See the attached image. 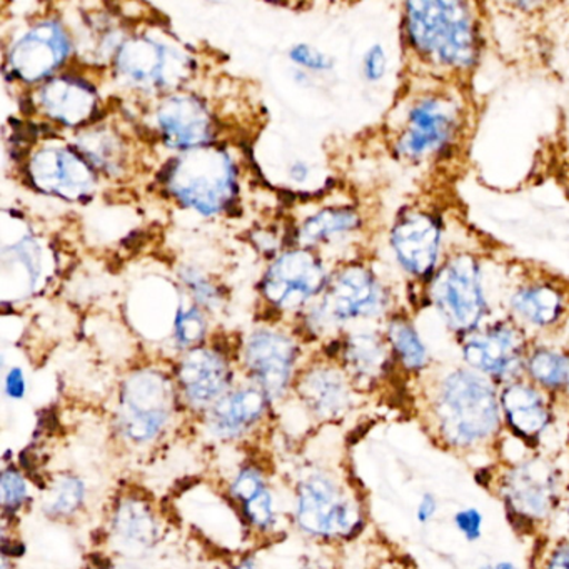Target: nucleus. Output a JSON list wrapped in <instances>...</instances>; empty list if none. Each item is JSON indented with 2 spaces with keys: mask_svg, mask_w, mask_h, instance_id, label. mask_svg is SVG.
Wrapping results in <instances>:
<instances>
[{
  "mask_svg": "<svg viewBox=\"0 0 569 569\" xmlns=\"http://www.w3.org/2000/svg\"><path fill=\"white\" fill-rule=\"evenodd\" d=\"M426 419L436 441L459 452L489 445L505 426L498 388L472 369H455L436 382Z\"/></svg>",
  "mask_w": 569,
  "mask_h": 569,
  "instance_id": "1",
  "label": "nucleus"
},
{
  "mask_svg": "<svg viewBox=\"0 0 569 569\" xmlns=\"http://www.w3.org/2000/svg\"><path fill=\"white\" fill-rule=\"evenodd\" d=\"M408 36L419 54L442 68L466 69L478 58V34L468 6L421 0L406 6Z\"/></svg>",
  "mask_w": 569,
  "mask_h": 569,
  "instance_id": "2",
  "label": "nucleus"
},
{
  "mask_svg": "<svg viewBox=\"0 0 569 569\" xmlns=\"http://www.w3.org/2000/svg\"><path fill=\"white\" fill-rule=\"evenodd\" d=\"M169 184L179 201L211 216L221 211L236 192L234 166L218 149L201 148L176 159Z\"/></svg>",
  "mask_w": 569,
  "mask_h": 569,
  "instance_id": "3",
  "label": "nucleus"
},
{
  "mask_svg": "<svg viewBox=\"0 0 569 569\" xmlns=\"http://www.w3.org/2000/svg\"><path fill=\"white\" fill-rule=\"evenodd\" d=\"M498 491L509 512L526 525L548 521L565 495L555 466L541 458L509 465L498 478Z\"/></svg>",
  "mask_w": 569,
  "mask_h": 569,
  "instance_id": "4",
  "label": "nucleus"
},
{
  "mask_svg": "<svg viewBox=\"0 0 569 569\" xmlns=\"http://www.w3.org/2000/svg\"><path fill=\"white\" fill-rule=\"evenodd\" d=\"M432 301L446 325L469 336L475 332L486 312L481 272L471 256H458L436 274Z\"/></svg>",
  "mask_w": 569,
  "mask_h": 569,
  "instance_id": "5",
  "label": "nucleus"
},
{
  "mask_svg": "<svg viewBox=\"0 0 569 569\" xmlns=\"http://www.w3.org/2000/svg\"><path fill=\"white\" fill-rule=\"evenodd\" d=\"M171 382L156 371L132 375L122 388L119 426L134 442H148L159 435L171 415Z\"/></svg>",
  "mask_w": 569,
  "mask_h": 569,
  "instance_id": "6",
  "label": "nucleus"
},
{
  "mask_svg": "<svg viewBox=\"0 0 569 569\" xmlns=\"http://www.w3.org/2000/svg\"><path fill=\"white\" fill-rule=\"evenodd\" d=\"M462 356L469 369L502 386L519 379L528 359L525 338L511 325L471 332L462 345Z\"/></svg>",
  "mask_w": 569,
  "mask_h": 569,
  "instance_id": "7",
  "label": "nucleus"
},
{
  "mask_svg": "<svg viewBox=\"0 0 569 569\" xmlns=\"http://www.w3.org/2000/svg\"><path fill=\"white\" fill-rule=\"evenodd\" d=\"M298 499V521L309 535L348 536L359 525L355 502L326 476H312L302 482Z\"/></svg>",
  "mask_w": 569,
  "mask_h": 569,
  "instance_id": "8",
  "label": "nucleus"
},
{
  "mask_svg": "<svg viewBox=\"0 0 569 569\" xmlns=\"http://www.w3.org/2000/svg\"><path fill=\"white\" fill-rule=\"evenodd\" d=\"M458 119V108L448 98L428 96L419 99L409 111L398 151L412 161L441 151L455 138Z\"/></svg>",
  "mask_w": 569,
  "mask_h": 569,
  "instance_id": "9",
  "label": "nucleus"
},
{
  "mask_svg": "<svg viewBox=\"0 0 569 569\" xmlns=\"http://www.w3.org/2000/svg\"><path fill=\"white\" fill-rule=\"evenodd\" d=\"M326 284L321 261L308 251H291L276 259L266 272L264 295L279 309H298Z\"/></svg>",
  "mask_w": 569,
  "mask_h": 569,
  "instance_id": "10",
  "label": "nucleus"
},
{
  "mask_svg": "<svg viewBox=\"0 0 569 569\" xmlns=\"http://www.w3.org/2000/svg\"><path fill=\"white\" fill-rule=\"evenodd\" d=\"M386 292L378 279L361 266H351L336 276L322 299V315L336 321H351L379 315Z\"/></svg>",
  "mask_w": 569,
  "mask_h": 569,
  "instance_id": "11",
  "label": "nucleus"
},
{
  "mask_svg": "<svg viewBox=\"0 0 569 569\" xmlns=\"http://www.w3.org/2000/svg\"><path fill=\"white\" fill-rule=\"evenodd\" d=\"M71 41L54 21L32 28L12 46L9 62L12 72L26 82H38L51 74L68 59Z\"/></svg>",
  "mask_w": 569,
  "mask_h": 569,
  "instance_id": "12",
  "label": "nucleus"
},
{
  "mask_svg": "<svg viewBox=\"0 0 569 569\" xmlns=\"http://www.w3.org/2000/svg\"><path fill=\"white\" fill-rule=\"evenodd\" d=\"M32 182L42 191L81 201L94 189V171L88 161L69 149H42L29 166Z\"/></svg>",
  "mask_w": 569,
  "mask_h": 569,
  "instance_id": "13",
  "label": "nucleus"
},
{
  "mask_svg": "<svg viewBox=\"0 0 569 569\" xmlns=\"http://www.w3.org/2000/svg\"><path fill=\"white\" fill-rule=\"evenodd\" d=\"M186 68L176 52L152 39H132L119 49V72L139 88H171Z\"/></svg>",
  "mask_w": 569,
  "mask_h": 569,
  "instance_id": "14",
  "label": "nucleus"
},
{
  "mask_svg": "<svg viewBox=\"0 0 569 569\" xmlns=\"http://www.w3.org/2000/svg\"><path fill=\"white\" fill-rule=\"evenodd\" d=\"M296 348L291 339L279 332L258 331L249 338L246 365L259 389L269 398L284 395L291 381Z\"/></svg>",
  "mask_w": 569,
  "mask_h": 569,
  "instance_id": "15",
  "label": "nucleus"
},
{
  "mask_svg": "<svg viewBox=\"0 0 569 569\" xmlns=\"http://www.w3.org/2000/svg\"><path fill=\"white\" fill-rule=\"evenodd\" d=\"M391 246L402 268L411 274H431L441 246V228L432 216L409 212L396 222Z\"/></svg>",
  "mask_w": 569,
  "mask_h": 569,
  "instance_id": "16",
  "label": "nucleus"
},
{
  "mask_svg": "<svg viewBox=\"0 0 569 569\" xmlns=\"http://www.w3.org/2000/svg\"><path fill=\"white\" fill-rule=\"evenodd\" d=\"M502 422L516 438L535 441L548 431L552 422L546 392L531 381L508 382L499 391Z\"/></svg>",
  "mask_w": 569,
  "mask_h": 569,
  "instance_id": "17",
  "label": "nucleus"
},
{
  "mask_svg": "<svg viewBox=\"0 0 569 569\" xmlns=\"http://www.w3.org/2000/svg\"><path fill=\"white\" fill-rule=\"evenodd\" d=\"M159 128L171 148H204L212 138L208 109L192 96H176L159 108Z\"/></svg>",
  "mask_w": 569,
  "mask_h": 569,
  "instance_id": "18",
  "label": "nucleus"
},
{
  "mask_svg": "<svg viewBox=\"0 0 569 569\" xmlns=\"http://www.w3.org/2000/svg\"><path fill=\"white\" fill-rule=\"evenodd\" d=\"M179 382L192 406L218 402L229 385L224 359L208 349H194L179 366Z\"/></svg>",
  "mask_w": 569,
  "mask_h": 569,
  "instance_id": "19",
  "label": "nucleus"
},
{
  "mask_svg": "<svg viewBox=\"0 0 569 569\" xmlns=\"http://www.w3.org/2000/svg\"><path fill=\"white\" fill-rule=\"evenodd\" d=\"M39 101L52 119L68 126L84 124L98 109L94 89L74 78L52 79L39 92Z\"/></svg>",
  "mask_w": 569,
  "mask_h": 569,
  "instance_id": "20",
  "label": "nucleus"
},
{
  "mask_svg": "<svg viewBox=\"0 0 569 569\" xmlns=\"http://www.w3.org/2000/svg\"><path fill=\"white\" fill-rule=\"evenodd\" d=\"M266 395L261 389L244 388L222 396L209 412L208 425L219 438H236L261 419Z\"/></svg>",
  "mask_w": 569,
  "mask_h": 569,
  "instance_id": "21",
  "label": "nucleus"
},
{
  "mask_svg": "<svg viewBox=\"0 0 569 569\" xmlns=\"http://www.w3.org/2000/svg\"><path fill=\"white\" fill-rule=\"evenodd\" d=\"M299 391L306 406L319 418H338L351 405L348 382L336 369H312L302 378Z\"/></svg>",
  "mask_w": 569,
  "mask_h": 569,
  "instance_id": "22",
  "label": "nucleus"
},
{
  "mask_svg": "<svg viewBox=\"0 0 569 569\" xmlns=\"http://www.w3.org/2000/svg\"><path fill=\"white\" fill-rule=\"evenodd\" d=\"M511 306L522 321L536 328H549L565 315V298L546 282L522 286L512 295Z\"/></svg>",
  "mask_w": 569,
  "mask_h": 569,
  "instance_id": "23",
  "label": "nucleus"
},
{
  "mask_svg": "<svg viewBox=\"0 0 569 569\" xmlns=\"http://www.w3.org/2000/svg\"><path fill=\"white\" fill-rule=\"evenodd\" d=\"M114 529L122 545L131 551L151 548L158 538L154 518L142 502H122L116 512Z\"/></svg>",
  "mask_w": 569,
  "mask_h": 569,
  "instance_id": "24",
  "label": "nucleus"
},
{
  "mask_svg": "<svg viewBox=\"0 0 569 569\" xmlns=\"http://www.w3.org/2000/svg\"><path fill=\"white\" fill-rule=\"evenodd\" d=\"M232 492L242 502L246 516L258 528H269L274 521L271 495L266 488L264 479L254 469H244L239 472L232 485Z\"/></svg>",
  "mask_w": 569,
  "mask_h": 569,
  "instance_id": "25",
  "label": "nucleus"
},
{
  "mask_svg": "<svg viewBox=\"0 0 569 569\" xmlns=\"http://www.w3.org/2000/svg\"><path fill=\"white\" fill-rule=\"evenodd\" d=\"M525 371L532 385L545 392H561L569 388V358L562 352L536 349L529 352Z\"/></svg>",
  "mask_w": 569,
  "mask_h": 569,
  "instance_id": "26",
  "label": "nucleus"
},
{
  "mask_svg": "<svg viewBox=\"0 0 569 569\" xmlns=\"http://www.w3.org/2000/svg\"><path fill=\"white\" fill-rule=\"evenodd\" d=\"M346 365L359 379H376L388 365V349L375 335L352 336L345 348Z\"/></svg>",
  "mask_w": 569,
  "mask_h": 569,
  "instance_id": "27",
  "label": "nucleus"
},
{
  "mask_svg": "<svg viewBox=\"0 0 569 569\" xmlns=\"http://www.w3.org/2000/svg\"><path fill=\"white\" fill-rule=\"evenodd\" d=\"M388 338L396 358L406 371L421 372L426 369L429 362L428 349L411 322L395 319L389 325Z\"/></svg>",
  "mask_w": 569,
  "mask_h": 569,
  "instance_id": "28",
  "label": "nucleus"
},
{
  "mask_svg": "<svg viewBox=\"0 0 569 569\" xmlns=\"http://www.w3.org/2000/svg\"><path fill=\"white\" fill-rule=\"evenodd\" d=\"M361 224V219L351 209H326L312 216L302 224L299 238L305 244H316L335 236L355 231Z\"/></svg>",
  "mask_w": 569,
  "mask_h": 569,
  "instance_id": "29",
  "label": "nucleus"
},
{
  "mask_svg": "<svg viewBox=\"0 0 569 569\" xmlns=\"http://www.w3.org/2000/svg\"><path fill=\"white\" fill-rule=\"evenodd\" d=\"M84 499V485L76 476L66 475L56 481L46 499V511L51 516H69L78 511Z\"/></svg>",
  "mask_w": 569,
  "mask_h": 569,
  "instance_id": "30",
  "label": "nucleus"
},
{
  "mask_svg": "<svg viewBox=\"0 0 569 569\" xmlns=\"http://www.w3.org/2000/svg\"><path fill=\"white\" fill-rule=\"evenodd\" d=\"M94 136H84L82 138V152L91 159L92 164L104 171L121 166L122 151L116 138L108 136V132H92Z\"/></svg>",
  "mask_w": 569,
  "mask_h": 569,
  "instance_id": "31",
  "label": "nucleus"
},
{
  "mask_svg": "<svg viewBox=\"0 0 569 569\" xmlns=\"http://www.w3.org/2000/svg\"><path fill=\"white\" fill-rule=\"evenodd\" d=\"M206 335V319L196 308L184 309L176 319V339L184 348L198 345Z\"/></svg>",
  "mask_w": 569,
  "mask_h": 569,
  "instance_id": "32",
  "label": "nucleus"
},
{
  "mask_svg": "<svg viewBox=\"0 0 569 569\" xmlns=\"http://www.w3.org/2000/svg\"><path fill=\"white\" fill-rule=\"evenodd\" d=\"M452 522H455V528L458 529L459 535L466 541L476 542L481 539L485 516H482L478 508H472L471 506V508L459 509L455 518H452Z\"/></svg>",
  "mask_w": 569,
  "mask_h": 569,
  "instance_id": "33",
  "label": "nucleus"
},
{
  "mask_svg": "<svg viewBox=\"0 0 569 569\" xmlns=\"http://www.w3.org/2000/svg\"><path fill=\"white\" fill-rule=\"evenodd\" d=\"M28 496V486L24 479L14 469H6L2 475V502L6 509H18Z\"/></svg>",
  "mask_w": 569,
  "mask_h": 569,
  "instance_id": "34",
  "label": "nucleus"
},
{
  "mask_svg": "<svg viewBox=\"0 0 569 569\" xmlns=\"http://www.w3.org/2000/svg\"><path fill=\"white\" fill-rule=\"evenodd\" d=\"M289 58L296 62V64L305 66L309 71L326 72L332 69V59L322 52L316 51L311 46L299 44L291 49Z\"/></svg>",
  "mask_w": 569,
  "mask_h": 569,
  "instance_id": "35",
  "label": "nucleus"
},
{
  "mask_svg": "<svg viewBox=\"0 0 569 569\" xmlns=\"http://www.w3.org/2000/svg\"><path fill=\"white\" fill-rule=\"evenodd\" d=\"M538 569H569V539L559 538L541 551Z\"/></svg>",
  "mask_w": 569,
  "mask_h": 569,
  "instance_id": "36",
  "label": "nucleus"
},
{
  "mask_svg": "<svg viewBox=\"0 0 569 569\" xmlns=\"http://www.w3.org/2000/svg\"><path fill=\"white\" fill-rule=\"evenodd\" d=\"M386 68H388V58H386L385 49L382 46L376 44L366 52L365 61H362V69L368 81L378 82L385 78Z\"/></svg>",
  "mask_w": 569,
  "mask_h": 569,
  "instance_id": "37",
  "label": "nucleus"
},
{
  "mask_svg": "<svg viewBox=\"0 0 569 569\" xmlns=\"http://www.w3.org/2000/svg\"><path fill=\"white\" fill-rule=\"evenodd\" d=\"M186 284L192 289L196 298L199 299V302L202 305H216L218 301V291H216L214 286L211 282L206 281L204 278L198 274V272L189 271L188 274L184 276Z\"/></svg>",
  "mask_w": 569,
  "mask_h": 569,
  "instance_id": "38",
  "label": "nucleus"
},
{
  "mask_svg": "<svg viewBox=\"0 0 569 569\" xmlns=\"http://www.w3.org/2000/svg\"><path fill=\"white\" fill-rule=\"evenodd\" d=\"M438 512V499L432 492H425L419 498L418 508H416V521L419 525H428Z\"/></svg>",
  "mask_w": 569,
  "mask_h": 569,
  "instance_id": "39",
  "label": "nucleus"
},
{
  "mask_svg": "<svg viewBox=\"0 0 569 569\" xmlns=\"http://www.w3.org/2000/svg\"><path fill=\"white\" fill-rule=\"evenodd\" d=\"M6 392L12 399H21L24 396L26 378L22 369L12 368L9 371L8 378H6Z\"/></svg>",
  "mask_w": 569,
  "mask_h": 569,
  "instance_id": "40",
  "label": "nucleus"
},
{
  "mask_svg": "<svg viewBox=\"0 0 569 569\" xmlns=\"http://www.w3.org/2000/svg\"><path fill=\"white\" fill-rule=\"evenodd\" d=\"M308 166L305 164V162H296L295 166H292L291 169V178L295 179V181L302 182L308 179Z\"/></svg>",
  "mask_w": 569,
  "mask_h": 569,
  "instance_id": "41",
  "label": "nucleus"
},
{
  "mask_svg": "<svg viewBox=\"0 0 569 569\" xmlns=\"http://www.w3.org/2000/svg\"><path fill=\"white\" fill-rule=\"evenodd\" d=\"M559 508H561V515L562 518H565L566 528H568L569 532V486L565 489V495H562V501Z\"/></svg>",
  "mask_w": 569,
  "mask_h": 569,
  "instance_id": "42",
  "label": "nucleus"
},
{
  "mask_svg": "<svg viewBox=\"0 0 569 569\" xmlns=\"http://www.w3.org/2000/svg\"><path fill=\"white\" fill-rule=\"evenodd\" d=\"M495 569H519V568L512 561H498L495 565Z\"/></svg>",
  "mask_w": 569,
  "mask_h": 569,
  "instance_id": "43",
  "label": "nucleus"
},
{
  "mask_svg": "<svg viewBox=\"0 0 569 569\" xmlns=\"http://www.w3.org/2000/svg\"><path fill=\"white\" fill-rule=\"evenodd\" d=\"M479 569H495V565H482L479 566Z\"/></svg>",
  "mask_w": 569,
  "mask_h": 569,
  "instance_id": "44",
  "label": "nucleus"
},
{
  "mask_svg": "<svg viewBox=\"0 0 569 569\" xmlns=\"http://www.w3.org/2000/svg\"><path fill=\"white\" fill-rule=\"evenodd\" d=\"M236 569H252V566L248 565V562H246V565H241V566H239V568H236Z\"/></svg>",
  "mask_w": 569,
  "mask_h": 569,
  "instance_id": "45",
  "label": "nucleus"
}]
</instances>
